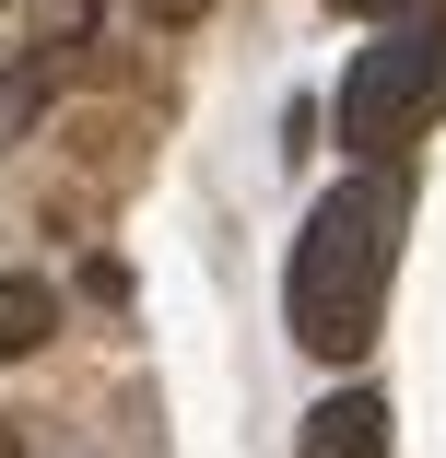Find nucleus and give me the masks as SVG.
Masks as SVG:
<instances>
[{"instance_id": "obj_3", "label": "nucleus", "mask_w": 446, "mask_h": 458, "mask_svg": "<svg viewBox=\"0 0 446 458\" xmlns=\"http://www.w3.org/2000/svg\"><path fill=\"white\" fill-rule=\"evenodd\" d=\"M294 458H388V400L376 388H329L306 411V446Z\"/></svg>"}, {"instance_id": "obj_5", "label": "nucleus", "mask_w": 446, "mask_h": 458, "mask_svg": "<svg viewBox=\"0 0 446 458\" xmlns=\"http://www.w3.org/2000/svg\"><path fill=\"white\" fill-rule=\"evenodd\" d=\"M59 329V294L47 283H0V352H36Z\"/></svg>"}, {"instance_id": "obj_4", "label": "nucleus", "mask_w": 446, "mask_h": 458, "mask_svg": "<svg viewBox=\"0 0 446 458\" xmlns=\"http://www.w3.org/2000/svg\"><path fill=\"white\" fill-rule=\"evenodd\" d=\"M59 47H71V36H36V47H24L13 71H0V141H24V130H36V95H47Z\"/></svg>"}, {"instance_id": "obj_7", "label": "nucleus", "mask_w": 446, "mask_h": 458, "mask_svg": "<svg viewBox=\"0 0 446 458\" xmlns=\"http://www.w3.org/2000/svg\"><path fill=\"white\" fill-rule=\"evenodd\" d=\"M141 13H153V24H200L212 0H141Z\"/></svg>"}, {"instance_id": "obj_6", "label": "nucleus", "mask_w": 446, "mask_h": 458, "mask_svg": "<svg viewBox=\"0 0 446 458\" xmlns=\"http://www.w3.org/2000/svg\"><path fill=\"white\" fill-rule=\"evenodd\" d=\"M329 13H365V24H388V13H446V0H329Z\"/></svg>"}, {"instance_id": "obj_2", "label": "nucleus", "mask_w": 446, "mask_h": 458, "mask_svg": "<svg viewBox=\"0 0 446 458\" xmlns=\"http://www.w3.org/2000/svg\"><path fill=\"white\" fill-rule=\"evenodd\" d=\"M446 118V13H388L341 71V153H411Z\"/></svg>"}, {"instance_id": "obj_1", "label": "nucleus", "mask_w": 446, "mask_h": 458, "mask_svg": "<svg viewBox=\"0 0 446 458\" xmlns=\"http://www.w3.org/2000/svg\"><path fill=\"white\" fill-rule=\"evenodd\" d=\"M400 235H411V165L400 153H365L317 189V212L294 224V270H282V318L317 364H365L376 318H388V270H400Z\"/></svg>"}]
</instances>
